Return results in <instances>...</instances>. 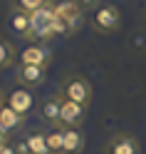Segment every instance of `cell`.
Listing matches in <instances>:
<instances>
[{"label": "cell", "instance_id": "cell-14", "mask_svg": "<svg viewBox=\"0 0 146 154\" xmlns=\"http://www.w3.org/2000/svg\"><path fill=\"white\" fill-rule=\"evenodd\" d=\"M64 129V154H82L84 134L79 127H62Z\"/></svg>", "mask_w": 146, "mask_h": 154}, {"label": "cell", "instance_id": "cell-20", "mask_svg": "<svg viewBox=\"0 0 146 154\" xmlns=\"http://www.w3.org/2000/svg\"><path fill=\"white\" fill-rule=\"evenodd\" d=\"M7 137H10V134H7L5 129H0V149H3L5 144H7Z\"/></svg>", "mask_w": 146, "mask_h": 154}, {"label": "cell", "instance_id": "cell-4", "mask_svg": "<svg viewBox=\"0 0 146 154\" xmlns=\"http://www.w3.org/2000/svg\"><path fill=\"white\" fill-rule=\"evenodd\" d=\"M121 25V10L112 3H102L97 10H92V27L97 32H104L109 35L114 30H119Z\"/></svg>", "mask_w": 146, "mask_h": 154}, {"label": "cell", "instance_id": "cell-16", "mask_svg": "<svg viewBox=\"0 0 146 154\" xmlns=\"http://www.w3.org/2000/svg\"><path fill=\"white\" fill-rule=\"evenodd\" d=\"M52 0H10V5L17 8V10H25V13H35V10H40V8L45 5H50Z\"/></svg>", "mask_w": 146, "mask_h": 154}, {"label": "cell", "instance_id": "cell-21", "mask_svg": "<svg viewBox=\"0 0 146 154\" xmlns=\"http://www.w3.org/2000/svg\"><path fill=\"white\" fill-rule=\"evenodd\" d=\"M5 102H7V100H5V94H3V90H0V107H3Z\"/></svg>", "mask_w": 146, "mask_h": 154}, {"label": "cell", "instance_id": "cell-1", "mask_svg": "<svg viewBox=\"0 0 146 154\" xmlns=\"http://www.w3.org/2000/svg\"><path fill=\"white\" fill-rule=\"evenodd\" d=\"M52 3H55V0H52ZM52 3L45 5V8H40V10H35V13H30V17H32L30 40H35V42H47V40H52V37H57V35H70V32H67V27L57 20Z\"/></svg>", "mask_w": 146, "mask_h": 154}, {"label": "cell", "instance_id": "cell-11", "mask_svg": "<svg viewBox=\"0 0 146 154\" xmlns=\"http://www.w3.org/2000/svg\"><path fill=\"white\" fill-rule=\"evenodd\" d=\"M20 147H22V154H52L50 147H47V134L40 132V129L25 134V139L20 142Z\"/></svg>", "mask_w": 146, "mask_h": 154}, {"label": "cell", "instance_id": "cell-2", "mask_svg": "<svg viewBox=\"0 0 146 154\" xmlns=\"http://www.w3.org/2000/svg\"><path fill=\"white\" fill-rule=\"evenodd\" d=\"M60 94L64 100H70V102L84 104V107L92 104V85L82 75H70L67 77V80L62 82V87H60Z\"/></svg>", "mask_w": 146, "mask_h": 154}, {"label": "cell", "instance_id": "cell-12", "mask_svg": "<svg viewBox=\"0 0 146 154\" xmlns=\"http://www.w3.org/2000/svg\"><path fill=\"white\" fill-rule=\"evenodd\" d=\"M84 117H87V107L84 104L64 100V104H62V127H82Z\"/></svg>", "mask_w": 146, "mask_h": 154}, {"label": "cell", "instance_id": "cell-9", "mask_svg": "<svg viewBox=\"0 0 146 154\" xmlns=\"http://www.w3.org/2000/svg\"><path fill=\"white\" fill-rule=\"evenodd\" d=\"M7 104L27 119V114H32V109H35V94L27 87H17V90H13L7 94Z\"/></svg>", "mask_w": 146, "mask_h": 154}, {"label": "cell", "instance_id": "cell-3", "mask_svg": "<svg viewBox=\"0 0 146 154\" xmlns=\"http://www.w3.org/2000/svg\"><path fill=\"white\" fill-rule=\"evenodd\" d=\"M52 8H55L57 20L67 27V32H70V35L77 32V30L82 27V23H84V10H82V5L77 3V0H55Z\"/></svg>", "mask_w": 146, "mask_h": 154}, {"label": "cell", "instance_id": "cell-17", "mask_svg": "<svg viewBox=\"0 0 146 154\" xmlns=\"http://www.w3.org/2000/svg\"><path fill=\"white\" fill-rule=\"evenodd\" d=\"M13 60H15V47L7 42V40H3V37H0V70L10 67Z\"/></svg>", "mask_w": 146, "mask_h": 154}, {"label": "cell", "instance_id": "cell-15", "mask_svg": "<svg viewBox=\"0 0 146 154\" xmlns=\"http://www.w3.org/2000/svg\"><path fill=\"white\" fill-rule=\"evenodd\" d=\"M47 134V147L52 154H64V129L62 127H52Z\"/></svg>", "mask_w": 146, "mask_h": 154}, {"label": "cell", "instance_id": "cell-18", "mask_svg": "<svg viewBox=\"0 0 146 154\" xmlns=\"http://www.w3.org/2000/svg\"><path fill=\"white\" fill-rule=\"evenodd\" d=\"M0 154H22V147H20V142H7L3 149H0Z\"/></svg>", "mask_w": 146, "mask_h": 154}, {"label": "cell", "instance_id": "cell-10", "mask_svg": "<svg viewBox=\"0 0 146 154\" xmlns=\"http://www.w3.org/2000/svg\"><path fill=\"white\" fill-rule=\"evenodd\" d=\"M7 27H10L17 37H30V32H32V17H30V13L10 8V13H7Z\"/></svg>", "mask_w": 146, "mask_h": 154}, {"label": "cell", "instance_id": "cell-5", "mask_svg": "<svg viewBox=\"0 0 146 154\" xmlns=\"http://www.w3.org/2000/svg\"><path fill=\"white\" fill-rule=\"evenodd\" d=\"M17 60H20V65H40V67H50V62H52V52H50V47H47L45 42H30V45H25L22 50H20Z\"/></svg>", "mask_w": 146, "mask_h": 154}, {"label": "cell", "instance_id": "cell-6", "mask_svg": "<svg viewBox=\"0 0 146 154\" xmlns=\"http://www.w3.org/2000/svg\"><path fill=\"white\" fill-rule=\"evenodd\" d=\"M62 104H64V97L60 92L45 97L40 102V119L50 127H62Z\"/></svg>", "mask_w": 146, "mask_h": 154}, {"label": "cell", "instance_id": "cell-13", "mask_svg": "<svg viewBox=\"0 0 146 154\" xmlns=\"http://www.w3.org/2000/svg\"><path fill=\"white\" fill-rule=\"evenodd\" d=\"M25 127V117L20 112H15L10 104H3V107H0V129H5L7 134H13V132H20Z\"/></svg>", "mask_w": 146, "mask_h": 154}, {"label": "cell", "instance_id": "cell-7", "mask_svg": "<svg viewBox=\"0 0 146 154\" xmlns=\"http://www.w3.org/2000/svg\"><path fill=\"white\" fill-rule=\"evenodd\" d=\"M104 154H141V147L136 142L134 134H126V132H116L109 137L104 147Z\"/></svg>", "mask_w": 146, "mask_h": 154}, {"label": "cell", "instance_id": "cell-19", "mask_svg": "<svg viewBox=\"0 0 146 154\" xmlns=\"http://www.w3.org/2000/svg\"><path fill=\"white\" fill-rule=\"evenodd\" d=\"M77 3L82 5V10H97L102 5V0H77Z\"/></svg>", "mask_w": 146, "mask_h": 154}, {"label": "cell", "instance_id": "cell-8", "mask_svg": "<svg viewBox=\"0 0 146 154\" xmlns=\"http://www.w3.org/2000/svg\"><path fill=\"white\" fill-rule=\"evenodd\" d=\"M47 77V67H40V65H17L15 70V80L20 87H27V90H35L40 87Z\"/></svg>", "mask_w": 146, "mask_h": 154}]
</instances>
